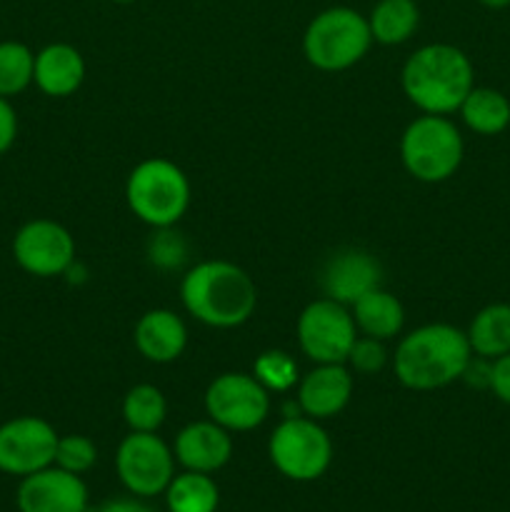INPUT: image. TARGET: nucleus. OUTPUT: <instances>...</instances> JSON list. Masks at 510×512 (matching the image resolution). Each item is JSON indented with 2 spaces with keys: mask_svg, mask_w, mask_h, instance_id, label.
I'll return each mask as SVG.
<instances>
[{
  "mask_svg": "<svg viewBox=\"0 0 510 512\" xmlns=\"http://www.w3.org/2000/svg\"><path fill=\"white\" fill-rule=\"evenodd\" d=\"M93 512H153L148 505L138 503V500H108L100 508H95Z\"/></svg>",
  "mask_w": 510,
  "mask_h": 512,
  "instance_id": "32",
  "label": "nucleus"
},
{
  "mask_svg": "<svg viewBox=\"0 0 510 512\" xmlns=\"http://www.w3.org/2000/svg\"><path fill=\"white\" fill-rule=\"evenodd\" d=\"M358 338L348 305L318 298L303 308L298 318V345L315 365L345 363Z\"/></svg>",
  "mask_w": 510,
  "mask_h": 512,
  "instance_id": "9",
  "label": "nucleus"
},
{
  "mask_svg": "<svg viewBox=\"0 0 510 512\" xmlns=\"http://www.w3.org/2000/svg\"><path fill=\"white\" fill-rule=\"evenodd\" d=\"M113 3H118V5H128V3H135V0H113Z\"/></svg>",
  "mask_w": 510,
  "mask_h": 512,
  "instance_id": "34",
  "label": "nucleus"
},
{
  "mask_svg": "<svg viewBox=\"0 0 510 512\" xmlns=\"http://www.w3.org/2000/svg\"><path fill=\"white\" fill-rule=\"evenodd\" d=\"M168 415L163 390L150 383L133 385L123 398V420L133 433H158Z\"/></svg>",
  "mask_w": 510,
  "mask_h": 512,
  "instance_id": "24",
  "label": "nucleus"
},
{
  "mask_svg": "<svg viewBox=\"0 0 510 512\" xmlns=\"http://www.w3.org/2000/svg\"><path fill=\"white\" fill-rule=\"evenodd\" d=\"M478 3L483 5V8H490V10H503V8H508L510 0H478Z\"/></svg>",
  "mask_w": 510,
  "mask_h": 512,
  "instance_id": "33",
  "label": "nucleus"
},
{
  "mask_svg": "<svg viewBox=\"0 0 510 512\" xmlns=\"http://www.w3.org/2000/svg\"><path fill=\"white\" fill-rule=\"evenodd\" d=\"M353 398V370L345 363H320L298 380V410L313 420L343 413Z\"/></svg>",
  "mask_w": 510,
  "mask_h": 512,
  "instance_id": "15",
  "label": "nucleus"
},
{
  "mask_svg": "<svg viewBox=\"0 0 510 512\" xmlns=\"http://www.w3.org/2000/svg\"><path fill=\"white\" fill-rule=\"evenodd\" d=\"M85 60L68 43H50L35 53L33 83L50 98H68L83 85Z\"/></svg>",
  "mask_w": 510,
  "mask_h": 512,
  "instance_id": "18",
  "label": "nucleus"
},
{
  "mask_svg": "<svg viewBox=\"0 0 510 512\" xmlns=\"http://www.w3.org/2000/svg\"><path fill=\"white\" fill-rule=\"evenodd\" d=\"M355 328L360 335H368L375 340H390L400 335L405 325V308L393 293L383 288H373L363 298L350 305Z\"/></svg>",
  "mask_w": 510,
  "mask_h": 512,
  "instance_id": "19",
  "label": "nucleus"
},
{
  "mask_svg": "<svg viewBox=\"0 0 510 512\" xmlns=\"http://www.w3.org/2000/svg\"><path fill=\"white\" fill-rule=\"evenodd\" d=\"M473 350L465 330L448 323H428L410 330L395 348L393 370L410 390H438L463 378Z\"/></svg>",
  "mask_w": 510,
  "mask_h": 512,
  "instance_id": "2",
  "label": "nucleus"
},
{
  "mask_svg": "<svg viewBox=\"0 0 510 512\" xmlns=\"http://www.w3.org/2000/svg\"><path fill=\"white\" fill-rule=\"evenodd\" d=\"M180 300L198 323L230 330L248 323L255 313L258 288L240 265L230 260H205L183 275Z\"/></svg>",
  "mask_w": 510,
  "mask_h": 512,
  "instance_id": "1",
  "label": "nucleus"
},
{
  "mask_svg": "<svg viewBox=\"0 0 510 512\" xmlns=\"http://www.w3.org/2000/svg\"><path fill=\"white\" fill-rule=\"evenodd\" d=\"M18 138V115L8 98H0V155L8 153Z\"/></svg>",
  "mask_w": 510,
  "mask_h": 512,
  "instance_id": "31",
  "label": "nucleus"
},
{
  "mask_svg": "<svg viewBox=\"0 0 510 512\" xmlns=\"http://www.w3.org/2000/svg\"><path fill=\"white\" fill-rule=\"evenodd\" d=\"M15 503L20 512H88V488L80 475L50 465L20 480Z\"/></svg>",
  "mask_w": 510,
  "mask_h": 512,
  "instance_id": "13",
  "label": "nucleus"
},
{
  "mask_svg": "<svg viewBox=\"0 0 510 512\" xmlns=\"http://www.w3.org/2000/svg\"><path fill=\"white\" fill-rule=\"evenodd\" d=\"M465 158V140L448 115L423 113L400 138V160L420 183H443L458 173Z\"/></svg>",
  "mask_w": 510,
  "mask_h": 512,
  "instance_id": "6",
  "label": "nucleus"
},
{
  "mask_svg": "<svg viewBox=\"0 0 510 512\" xmlns=\"http://www.w3.org/2000/svg\"><path fill=\"white\" fill-rule=\"evenodd\" d=\"M400 85L410 103L428 115L458 113L465 95L475 88L468 55L450 43H430L415 50L403 65Z\"/></svg>",
  "mask_w": 510,
  "mask_h": 512,
  "instance_id": "3",
  "label": "nucleus"
},
{
  "mask_svg": "<svg viewBox=\"0 0 510 512\" xmlns=\"http://www.w3.org/2000/svg\"><path fill=\"white\" fill-rule=\"evenodd\" d=\"M175 463L193 473L213 475L233 458V438L230 430L220 428L213 420H195L175 435Z\"/></svg>",
  "mask_w": 510,
  "mask_h": 512,
  "instance_id": "16",
  "label": "nucleus"
},
{
  "mask_svg": "<svg viewBox=\"0 0 510 512\" xmlns=\"http://www.w3.org/2000/svg\"><path fill=\"white\" fill-rule=\"evenodd\" d=\"M13 258L35 278H55L73 268L75 240L70 230L55 220H30L15 233Z\"/></svg>",
  "mask_w": 510,
  "mask_h": 512,
  "instance_id": "11",
  "label": "nucleus"
},
{
  "mask_svg": "<svg viewBox=\"0 0 510 512\" xmlns=\"http://www.w3.org/2000/svg\"><path fill=\"white\" fill-rule=\"evenodd\" d=\"M115 473L135 498H155L173 480L175 455L160 435L130 430L115 453Z\"/></svg>",
  "mask_w": 510,
  "mask_h": 512,
  "instance_id": "8",
  "label": "nucleus"
},
{
  "mask_svg": "<svg viewBox=\"0 0 510 512\" xmlns=\"http://www.w3.org/2000/svg\"><path fill=\"white\" fill-rule=\"evenodd\" d=\"M420 23V10L415 0H378L368 15L373 43L400 45L413 38Z\"/></svg>",
  "mask_w": 510,
  "mask_h": 512,
  "instance_id": "22",
  "label": "nucleus"
},
{
  "mask_svg": "<svg viewBox=\"0 0 510 512\" xmlns=\"http://www.w3.org/2000/svg\"><path fill=\"white\" fill-rule=\"evenodd\" d=\"M58 438L53 425L35 415H23L0 425V473L33 475L55 463Z\"/></svg>",
  "mask_w": 510,
  "mask_h": 512,
  "instance_id": "12",
  "label": "nucleus"
},
{
  "mask_svg": "<svg viewBox=\"0 0 510 512\" xmlns=\"http://www.w3.org/2000/svg\"><path fill=\"white\" fill-rule=\"evenodd\" d=\"M380 280H383V268L375 255L360 248H345L330 255L320 273V288H323L325 298L350 308L365 293L380 288Z\"/></svg>",
  "mask_w": 510,
  "mask_h": 512,
  "instance_id": "14",
  "label": "nucleus"
},
{
  "mask_svg": "<svg viewBox=\"0 0 510 512\" xmlns=\"http://www.w3.org/2000/svg\"><path fill=\"white\" fill-rule=\"evenodd\" d=\"M133 343L148 363L168 365L183 355L188 345V328L178 313L168 308H155L140 315L133 330Z\"/></svg>",
  "mask_w": 510,
  "mask_h": 512,
  "instance_id": "17",
  "label": "nucleus"
},
{
  "mask_svg": "<svg viewBox=\"0 0 510 512\" xmlns=\"http://www.w3.org/2000/svg\"><path fill=\"white\" fill-rule=\"evenodd\" d=\"M183 258V240L170 233V228H160V233L150 240V260L160 268H175V265L183 263Z\"/></svg>",
  "mask_w": 510,
  "mask_h": 512,
  "instance_id": "29",
  "label": "nucleus"
},
{
  "mask_svg": "<svg viewBox=\"0 0 510 512\" xmlns=\"http://www.w3.org/2000/svg\"><path fill=\"white\" fill-rule=\"evenodd\" d=\"M370 45L373 35L368 18L345 5H335L315 15L303 35L305 60L323 73L353 68L368 55Z\"/></svg>",
  "mask_w": 510,
  "mask_h": 512,
  "instance_id": "5",
  "label": "nucleus"
},
{
  "mask_svg": "<svg viewBox=\"0 0 510 512\" xmlns=\"http://www.w3.org/2000/svg\"><path fill=\"white\" fill-rule=\"evenodd\" d=\"M458 113L460 118H463L465 128L473 130L475 135H485V138H490V135H500L508 130L510 100L508 95L500 93V90L475 85V88L465 95Z\"/></svg>",
  "mask_w": 510,
  "mask_h": 512,
  "instance_id": "20",
  "label": "nucleus"
},
{
  "mask_svg": "<svg viewBox=\"0 0 510 512\" xmlns=\"http://www.w3.org/2000/svg\"><path fill=\"white\" fill-rule=\"evenodd\" d=\"M490 393L500 400V403L510 405V353L500 355V358L490 360Z\"/></svg>",
  "mask_w": 510,
  "mask_h": 512,
  "instance_id": "30",
  "label": "nucleus"
},
{
  "mask_svg": "<svg viewBox=\"0 0 510 512\" xmlns=\"http://www.w3.org/2000/svg\"><path fill=\"white\" fill-rule=\"evenodd\" d=\"M130 213L150 228H173L190 205L188 175L165 158H148L135 165L125 183Z\"/></svg>",
  "mask_w": 510,
  "mask_h": 512,
  "instance_id": "4",
  "label": "nucleus"
},
{
  "mask_svg": "<svg viewBox=\"0 0 510 512\" xmlns=\"http://www.w3.org/2000/svg\"><path fill=\"white\" fill-rule=\"evenodd\" d=\"M465 335L478 358L495 360L510 353V303H490L480 308Z\"/></svg>",
  "mask_w": 510,
  "mask_h": 512,
  "instance_id": "21",
  "label": "nucleus"
},
{
  "mask_svg": "<svg viewBox=\"0 0 510 512\" xmlns=\"http://www.w3.org/2000/svg\"><path fill=\"white\" fill-rule=\"evenodd\" d=\"M385 363H388V350H385L383 340L368 338V335H358V338H355L353 348H350L348 353V360H345V365H348L353 373L360 375L380 373V370L385 368Z\"/></svg>",
  "mask_w": 510,
  "mask_h": 512,
  "instance_id": "28",
  "label": "nucleus"
},
{
  "mask_svg": "<svg viewBox=\"0 0 510 512\" xmlns=\"http://www.w3.org/2000/svg\"><path fill=\"white\" fill-rule=\"evenodd\" d=\"M165 503L170 512H215L220 503V490L210 475L185 470L173 475L165 488Z\"/></svg>",
  "mask_w": 510,
  "mask_h": 512,
  "instance_id": "23",
  "label": "nucleus"
},
{
  "mask_svg": "<svg viewBox=\"0 0 510 512\" xmlns=\"http://www.w3.org/2000/svg\"><path fill=\"white\" fill-rule=\"evenodd\" d=\"M270 463L280 475L295 483H310L325 475L333 463V440L320 420L308 415L285 418L268 440Z\"/></svg>",
  "mask_w": 510,
  "mask_h": 512,
  "instance_id": "7",
  "label": "nucleus"
},
{
  "mask_svg": "<svg viewBox=\"0 0 510 512\" xmlns=\"http://www.w3.org/2000/svg\"><path fill=\"white\" fill-rule=\"evenodd\" d=\"M98 460V448L88 435H63L58 438V448H55V463L58 468L68 470V473L83 475Z\"/></svg>",
  "mask_w": 510,
  "mask_h": 512,
  "instance_id": "27",
  "label": "nucleus"
},
{
  "mask_svg": "<svg viewBox=\"0 0 510 512\" xmlns=\"http://www.w3.org/2000/svg\"><path fill=\"white\" fill-rule=\"evenodd\" d=\"M205 413L230 433H248L268 418L270 393L253 373H223L205 390Z\"/></svg>",
  "mask_w": 510,
  "mask_h": 512,
  "instance_id": "10",
  "label": "nucleus"
},
{
  "mask_svg": "<svg viewBox=\"0 0 510 512\" xmlns=\"http://www.w3.org/2000/svg\"><path fill=\"white\" fill-rule=\"evenodd\" d=\"M35 73V53L25 43L5 40L0 43V98L20 95Z\"/></svg>",
  "mask_w": 510,
  "mask_h": 512,
  "instance_id": "25",
  "label": "nucleus"
},
{
  "mask_svg": "<svg viewBox=\"0 0 510 512\" xmlns=\"http://www.w3.org/2000/svg\"><path fill=\"white\" fill-rule=\"evenodd\" d=\"M253 378L263 385L268 393H288L300 380L298 363L285 350H265L255 358Z\"/></svg>",
  "mask_w": 510,
  "mask_h": 512,
  "instance_id": "26",
  "label": "nucleus"
}]
</instances>
